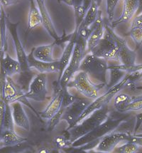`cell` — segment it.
Instances as JSON below:
<instances>
[{
	"mask_svg": "<svg viewBox=\"0 0 142 153\" xmlns=\"http://www.w3.org/2000/svg\"><path fill=\"white\" fill-rule=\"evenodd\" d=\"M109 117V108L107 105L96 110L90 115L84 118L80 123L70 129L66 130L68 132V143L70 145L75 140L82 136L92 131L96 127L104 122Z\"/></svg>",
	"mask_w": 142,
	"mask_h": 153,
	"instance_id": "obj_1",
	"label": "cell"
},
{
	"mask_svg": "<svg viewBox=\"0 0 142 153\" xmlns=\"http://www.w3.org/2000/svg\"><path fill=\"white\" fill-rule=\"evenodd\" d=\"M108 61L98 57L92 53L85 54L80 64L79 71H85L93 82L96 83L107 84L106 73L108 70Z\"/></svg>",
	"mask_w": 142,
	"mask_h": 153,
	"instance_id": "obj_2",
	"label": "cell"
},
{
	"mask_svg": "<svg viewBox=\"0 0 142 153\" xmlns=\"http://www.w3.org/2000/svg\"><path fill=\"white\" fill-rule=\"evenodd\" d=\"M116 33L111 26L104 25V36L92 48L90 53L106 61H119V46L116 41Z\"/></svg>",
	"mask_w": 142,
	"mask_h": 153,
	"instance_id": "obj_3",
	"label": "cell"
},
{
	"mask_svg": "<svg viewBox=\"0 0 142 153\" xmlns=\"http://www.w3.org/2000/svg\"><path fill=\"white\" fill-rule=\"evenodd\" d=\"M67 86L68 89L70 88H75L84 97L93 100L100 96V91L106 87V85L95 83L85 71H78L72 76Z\"/></svg>",
	"mask_w": 142,
	"mask_h": 153,
	"instance_id": "obj_4",
	"label": "cell"
},
{
	"mask_svg": "<svg viewBox=\"0 0 142 153\" xmlns=\"http://www.w3.org/2000/svg\"><path fill=\"white\" fill-rule=\"evenodd\" d=\"M86 43L83 39L76 36V42L72 57L68 65L63 71L62 76L58 81L62 90L68 88V83L75 73L79 71L80 64L86 54Z\"/></svg>",
	"mask_w": 142,
	"mask_h": 153,
	"instance_id": "obj_5",
	"label": "cell"
},
{
	"mask_svg": "<svg viewBox=\"0 0 142 153\" xmlns=\"http://www.w3.org/2000/svg\"><path fill=\"white\" fill-rule=\"evenodd\" d=\"M125 120V117L122 118H111L108 117L106 120L100 124V126L89 132L86 135L82 136L75 140L71 144V147L73 148H78L87 143H92L93 141L101 140L106 135L113 132L116 128L119 126L121 123Z\"/></svg>",
	"mask_w": 142,
	"mask_h": 153,
	"instance_id": "obj_6",
	"label": "cell"
},
{
	"mask_svg": "<svg viewBox=\"0 0 142 153\" xmlns=\"http://www.w3.org/2000/svg\"><path fill=\"white\" fill-rule=\"evenodd\" d=\"M129 83V74L127 73L126 76L123 78V79L121 81H119L117 84H116L114 86L106 89V92L104 93L102 95H100L98 98L93 100L92 102L89 103V105L87 106V108L84 111V112L80 115V117L78 119V123H80L84 118L90 115L92 112H94L96 110L100 109V108L104 107V106L107 105L114 97L117 94H118L121 89H123L126 86L128 83Z\"/></svg>",
	"mask_w": 142,
	"mask_h": 153,
	"instance_id": "obj_7",
	"label": "cell"
},
{
	"mask_svg": "<svg viewBox=\"0 0 142 153\" xmlns=\"http://www.w3.org/2000/svg\"><path fill=\"white\" fill-rule=\"evenodd\" d=\"M92 101V100L85 97L84 98L76 97L75 100L71 105L65 108L61 120L66 121V123H68V128L66 130L70 129L77 124L80 115Z\"/></svg>",
	"mask_w": 142,
	"mask_h": 153,
	"instance_id": "obj_8",
	"label": "cell"
},
{
	"mask_svg": "<svg viewBox=\"0 0 142 153\" xmlns=\"http://www.w3.org/2000/svg\"><path fill=\"white\" fill-rule=\"evenodd\" d=\"M46 83H47L46 74L38 73L31 81L29 91L26 93V96L29 99L33 100L35 101L42 102L46 100L48 94Z\"/></svg>",
	"mask_w": 142,
	"mask_h": 153,
	"instance_id": "obj_9",
	"label": "cell"
},
{
	"mask_svg": "<svg viewBox=\"0 0 142 153\" xmlns=\"http://www.w3.org/2000/svg\"><path fill=\"white\" fill-rule=\"evenodd\" d=\"M129 134L126 132H110L101 139L96 150L100 152H112L122 142L127 141Z\"/></svg>",
	"mask_w": 142,
	"mask_h": 153,
	"instance_id": "obj_10",
	"label": "cell"
},
{
	"mask_svg": "<svg viewBox=\"0 0 142 153\" xmlns=\"http://www.w3.org/2000/svg\"><path fill=\"white\" fill-rule=\"evenodd\" d=\"M7 24V29H9V33L12 36V40L14 42L15 49H16V57L17 60L20 63L21 66V71H27L31 69L29 63H28L27 56L25 50H24V46L22 45L21 41L18 38V33H17V27L18 26V22L15 24H12L11 22H8Z\"/></svg>",
	"mask_w": 142,
	"mask_h": 153,
	"instance_id": "obj_11",
	"label": "cell"
},
{
	"mask_svg": "<svg viewBox=\"0 0 142 153\" xmlns=\"http://www.w3.org/2000/svg\"><path fill=\"white\" fill-rule=\"evenodd\" d=\"M104 24L102 19V12L99 11L98 19L95 22L94 28L86 43V53H89L104 36Z\"/></svg>",
	"mask_w": 142,
	"mask_h": 153,
	"instance_id": "obj_12",
	"label": "cell"
},
{
	"mask_svg": "<svg viewBox=\"0 0 142 153\" xmlns=\"http://www.w3.org/2000/svg\"><path fill=\"white\" fill-rule=\"evenodd\" d=\"M27 60L29 66L31 68L36 70L38 73H58L59 72V59H55L53 62L47 63L41 61L36 59L33 55V51H31L27 56Z\"/></svg>",
	"mask_w": 142,
	"mask_h": 153,
	"instance_id": "obj_13",
	"label": "cell"
},
{
	"mask_svg": "<svg viewBox=\"0 0 142 153\" xmlns=\"http://www.w3.org/2000/svg\"><path fill=\"white\" fill-rule=\"evenodd\" d=\"M56 87V92L53 99L50 100L47 107L44 110L42 113H40L41 118L46 119L49 120L55 115L58 112L61 108H62V102H63V90L60 86L58 82L57 81Z\"/></svg>",
	"mask_w": 142,
	"mask_h": 153,
	"instance_id": "obj_14",
	"label": "cell"
},
{
	"mask_svg": "<svg viewBox=\"0 0 142 153\" xmlns=\"http://www.w3.org/2000/svg\"><path fill=\"white\" fill-rule=\"evenodd\" d=\"M116 41L119 46V62L120 64L126 66H132L135 64L136 54V52L128 47L126 41L116 34Z\"/></svg>",
	"mask_w": 142,
	"mask_h": 153,
	"instance_id": "obj_15",
	"label": "cell"
},
{
	"mask_svg": "<svg viewBox=\"0 0 142 153\" xmlns=\"http://www.w3.org/2000/svg\"><path fill=\"white\" fill-rule=\"evenodd\" d=\"M12 108V113L14 119V124L18 127L22 128L23 129L29 131L30 123L27 115L22 106L21 102L15 101L10 104Z\"/></svg>",
	"mask_w": 142,
	"mask_h": 153,
	"instance_id": "obj_16",
	"label": "cell"
},
{
	"mask_svg": "<svg viewBox=\"0 0 142 153\" xmlns=\"http://www.w3.org/2000/svg\"><path fill=\"white\" fill-rule=\"evenodd\" d=\"M138 6L139 0H124V9L120 17L117 21L113 22L111 27L115 28L119 24L129 22L134 16H135Z\"/></svg>",
	"mask_w": 142,
	"mask_h": 153,
	"instance_id": "obj_17",
	"label": "cell"
},
{
	"mask_svg": "<svg viewBox=\"0 0 142 153\" xmlns=\"http://www.w3.org/2000/svg\"><path fill=\"white\" fill-rule=\"evenodd\" d=\"M0 70H1L6 76L12 77L21 72V66L18 60H15L5 53L3 58L0 59Z\"/></svg>",
	"mask_w": 142,
	"mask_h": 153,
	"instance_id": "obj_18",
	"label": "cell"
},
{
	"mask_svg": "<svg viewBox=\"0 0 142 153\" xmlns=\"http://www.w3.org/2000/svg\"><path fill=\"white\" fill-rule=\"evenodd\" d=\"M76 42V33L74 31L72 33V36L71 37L70 40L68 42L66 46H65L64 49H63L62 56H61V59H59V72H58V80L62 76L63 71L66 68L67 66L68 65L70 62L71 57H72V53H73V50L75 47V44Z\"/></svg>",
	"mask_w": 142,
	"mask_h": 153,
	"instance_id": "obj_19",
	"label": "cell"
},
{
	"mask_svg": "<svg viewBox=\"0 0 142 153\" xmlns=\"http://www.w3.org/2000/svg\"><path fill=\"white\" fill-rule=\"evenodd\" d=\"M30 9L28 16V32L33 30L39 26L43 25L41 13L35 0H29Z\"/></svg>",
	"mask_w": 142,
	"mask_h": 153,
	"instance_id": "obj_20",
	"label": "cell"
},
{
	"mask_svg": "<svg viewBox=\"0 0 142 153\" xmlns=\"http://www.w3.org/2000/svg\"><path fill=\"white\" fill-rule=\"evenodd\" d=\"M53 46L54 44H52L33 48L32 49L33 56L37 60L44 62H53L55 60L53 56Z\"/></svg>",
	"mask_w": 142,
	"mask_h": 153,
	"instance_id": "obj_21",
	"label": "cell"
},
{
	"mask_svg": "<svg viewBox=\"0 0 142 153\" xmlns=\"http://www.w3.org/2000/svg\"><path fill=\"white\" fill-rule=\"evenodd\" d=\"M0 140L2 142L3 145L6 146H14L24 143L27 139L18 135L14 130H3L1 133Z\"/></svg>",
	"mask_w": 142,
	"mask_h": 153,
	"instance_id": "obj_22",
	"label": "cell"
},
{
	"mask_svg": "<svg viewBox=\"0 0 142 153\" xmlns=\"http://www.w3.org/2000/svg\"><path fill=\"white\" fill-rule=\"evenodd\" d=\"M36 75L37 74L32 68L27 71H21V72L18 74V79L16 83L21 88L22 91L27 93L29 91L31 81Z\"/></svg>",
	"mask_w": 142,
	"mask_h": 153,
	"instance_id": "obj_23",
	"label": "cell"
},
{
	"mask_svg": "<svg viewBox=\"0 0 142 153\" xmlns=\"http://www.w3.org/2000/svg\"><path fill=\"white\" fill-rule=\"evenodd\" d=\"M108 70L109 71V80L107 82V84L106 85L105 88L106 89L117 84L119 81H121L123 79V78L126 76V74H127L124 71L116 68L113 65L109 66Z\"/></svg>",
	"mask_w": 142,
	"mask_h": 153,
	"instance_id": "obj_24",
	"label": "cell"
},
{
	"mask_svg": "<svg viewBox=\"0 0 142 153\" xmlns=\"http://www.w3.org/2000/svg\"><path fill=\"white\" fill-rule=\"evenodd\" d=\"M99 11H100L99 10V6L93 0L90 6L86 12L85 18L83 21V23L86 27L89 28L94 24L97 19H98Z\"/></svg>",
	"mask_w": 142,
	"mask_h": 153,
	"instance_id": "obj_25",
	"label": "cell"
},
{
	"mask_svg": "<svg viewBox=\"0 0 142 153\" xmlns=\"http://www.w3.org/2000/svg\"><path fill=\"white\" fill-rule=\"evenodd\" d=\"M7 24L5 14L0 19V59L7 53Z\"/></svg>",
	"mask_w": 142,
	"mask_h": 153,
	"instance_id": "obj_26",
	"label": "cell"
},
{
	"mask_svg": "<svg viewBox=\"0 0 142 153\" xmlns=\"http://www.w3.org/2000/svg\"><path fill=\"white\" fill-rule=\"evenodd\" d=\"M132 100V98L124 93L117 94L115 96L114 101V107L117 111L120 113H124V110Z\"/></svg>",
	"mask_w": 142,
	"mask_h": 153,
	"instance_id": "obj_27",
	"label": "cell"
},
{
	"mask_svg": "<svg viewBox=\"0 0 142 153\" xmlns=\"http://www.w3.org/2000/svg\"><path fill=\"white\" fill-rule=\"evenodd\" d=\"M14 130V119H13L12 108H11L10 104L8 102H6L4 115L3 130Z\"/></svg>",
	"mask_w": 142,
	"mask_h": 153,
	"instance_id": "obj_28",
	"label": "cell"
},
{
	"mask_svg": "<svg viewBox=\"0 0 142 153\" xmlns=\"http://www.w3.org/2000/svg\"><path fill=\"white\" fill-rule=\"evenodd\" d=\"M139 148V145L133 142L128 141L125 144L116 147L113 152L119 153H134L136 152Z\"/></svg>",
	"mask_w": 142,
	"mask_h": 153,
	"instance_id": "obj_29",
	"label": "cell"
},
{
	"mask_svg": "<svg viewBox=\"0 0 142 153\" xmlns=\"http://www.w3.org/2000/svg\"><path fill=\"white\" fill-rule=\"evenodd\" d=\"M64 108H61V110L58 112L55 115H54L51 118L48 120V130L50 131H52L54 128L58 126V124L60 123V121L61 120V117H62L63 111H64Z\"/></svg>",
	"mask_w": 142,
	"mask_h": 153,
	"instance_id": "obj_30",
	"label": "cell"
},
{
	"mask_svg": "<svg viewBox=\"0 0 142 153\" xmlns=\"http://www.w3.org/2000/svg\"><path fill=\"white\" fill-rule=\"evenodd\" d=\"M76 99V97L74 96L71 93H69L68 88H65L63 90V102H62V107L67 108L68 106L73 102Z\"/></svg>",
	"mask_w": 142,
	"mask_h": 153,
	"instance_id": "obj_31",
	"label": "cell"
},
{
	"mask_svg": "<svg viewBox=\"0 0 142 153\" xmlns=\"http://www.w3.org/2000/svg\"><path fill=\"white\" fill-rule=\"evenodd\" d=\"M119 0H106V13L110 22L113 19L115 10Z\"/></svg>",
	"mask_w": 142,
	"mask_h": 153,
	"instance_id": "obj_32",
	"label": "cell"
},
{
	"mask_svg": "<svg viewBox=\"0 0 142 153\" xmlns=\"http://www.w3.org/2000/svg\"><path fill=\"white\" fill-rule=\"evenodd\" d=\"M129 34L139 47L142 44V29H131Z\"/></svg>",
	"mask_w": 142,
	"mask_h": 153,
	"instance_id": "obj_33",
	"label": "cell"
},
{
	"mask_svg": "<svg viewBox=\"0 0 142 153\" xmlns=\"http://www.w3.org/2000/svg\"><path fill=\"white\" fill-rule=\"evenodd\" d=\"M5 105H6V102H5V100L2 98H1V99H0V137H1V133L3 132L4 115Z\"/></svg>",
	"mask_w": 142,
	"mask_h": 153,
	"instance_id": "obj_34",
	"label": "cell"
},
{
	"mask_svg": "<svg viewBox=\"0 0 142 153\" xmlns=\"http://www.w3.org/2000/svg\"><path fill=\"white\" fill-rule=\"evenodd\" d=\"M59 1L65 4L72 7L74 9L79 7L83 6L84 3V0H59Z\"/></svg>",
	"mask_w": 142,
	"mask_h": 153,
	"instance_id": "obj_35",
	"label": "cell"
},
{
	"mask_svg": "<svg viewBox=\"0 0 142 153\" xmlns=\"http://www.w3.org/2000/svg\"><path fill=\"white\" fill-rule=\"evenodd\" d=\"M131 29H142V14L135 16L132 23Z\"/></svg>",
	"mask_w": 142,
	"mask_h": 153,
	"instance_id": "obj_36",
	"label": "cell"
},
{
	"mask_svg": "<svg viewBox=\"0 0 142 153\" xmlns=\"http://www.w3.org/2000/svg\"><path fill=\"white\" fill-rule=\"evenodd\" d=\"M133 142V143H136L139 145V146H142V137H136L134 135H130L127 138V141L126 142Z\"/></svg>",
	"mask_w": 142,
	"mask_h": 153,
	"instance_id": "obj_37",
	"label": "cell"
},
{
	"mask_svg": "<svg viewBox=\"0 0 142 153\" xmlns=\"http://www.w3.org/2000/svg\"><path fill=\"white\" fill-rule=\"evenodd\" d=\"M1 1V4L4 7H9L14 5L18 1V0H0Z\"/></svg>",
	"mask_w": 142,
	"mask_h": 153,
	"instance_id": "obj_38",
	"label": "cell"
},
{
	"mask_svg": "<svg viewBox=\"0 0 142 153\" xmlns=\"http://www.w3.org/2000/svg\"><path fill=\"white\" fill-rule=\"evenodd\" d=\"M142 124V113H139L136 115V128L135 131H137V130L139 129V127L141 126Z\"/></svg>",
	"mask_w": 142,
	"mask_h": 153,
	"instance_id": "obj_39",
	"label": "cell"
},
{
	"mask_svg": "<svg viewBox=\"0 0 142 153\" xmlns=\"http://www.w3.org/2000/svg\"><path fill=\"white\" fill-rule=\"evenodd\" d=\"M142 14V0H139V6H138L137 11H136L135 16Z\"/></svg>",
	"mask_w": 142,
	"mask_h": 153,
	"instance_id": "obj_40",
	"label": "cell"
},
{
	"mask_svg": "<svg viewBox=\"0 0 142 153\" xmlns=\"http://www.w3.org/2000/svg\"><path fill=\"white\" fill-rule=\"evenodd\" d=\"M93 0H84V3H83V7H85V9L86 10H87L88 8L90 6L91 3L92 2Z\"/></svg>",
	"mask_w": 142,
	"mask_h": 153,
	"instance_id": "obj_41",
	"label": "cell"
},
{
	"mask_svg": "<svg viewBox=\"0 0 142 153\" xmlns=\"http://www.w3.org/2000/svg\"><path fill=\"white\" fill-rule=\"evenodd\" d=\"M3 6L2 4H1V1H0V19H1V17H2L4 13V9H3Z\"/></svg>",
	"mask_w": 142,
	"mask_h": 153,
	"instance_id": "obj_42",
	"label": "cell"
},
{
	"mask_svg": "<svg viewBox=\"0 0 142 153\" xmlns=\"http://www.w3.org/2000/svg\"><path fill=\"white\" fill-rule=\"evenodd\" d=\"M94 1L97 3V4H98L99 7L100 6L101 3H102V0H94Z\"/></svg>",
	"mask_w": 142,
	"mask_h": 153,
	"instance_id": "obj_43",
	"label": "cell"
},
{
	"mask_svg": "<svg viewBox=\"0 0 142 153\" xmlns=\"http://www.w3.org/2000/svg\"><path fill=\"white\" fill-rule=\"evenodd\" d=\"M134 136H136V137H142V133L141 134H136V135H134Z\"/></svg>",
	"mask_w": 142,
	"mask_h": 153,
	"instance_id": "obj_44",
	"label": "cell"
},
{
	"mask_svg": "<svg viewBox=\"0 0 142 153\" xmlns=\"http://www.w3.org/2000/svg\"><path fill=\"white\" fill-rule=\"evenodd\" d=\"M0 99H1V93H0Z\"/></svg>",
	"mask_w": 142,
	"mask_h": 153,
	"instance_id": "obj_45",
	"label": "cell"
},
{
	"mask_svg": "<svg viewBox=\"0 0 142 153\" xmlns=\"http://www.w3.org/2000/svg\"><path fill=\"white\" fill-rule=\"evenodd\" d=\"M141 81H142V78H141Z\"/></svg>",
	"mask_w": 142,
	"mask_h": 153,
	"instance_id": "obj_46",
	"label": "cell"
}]
</instances>
